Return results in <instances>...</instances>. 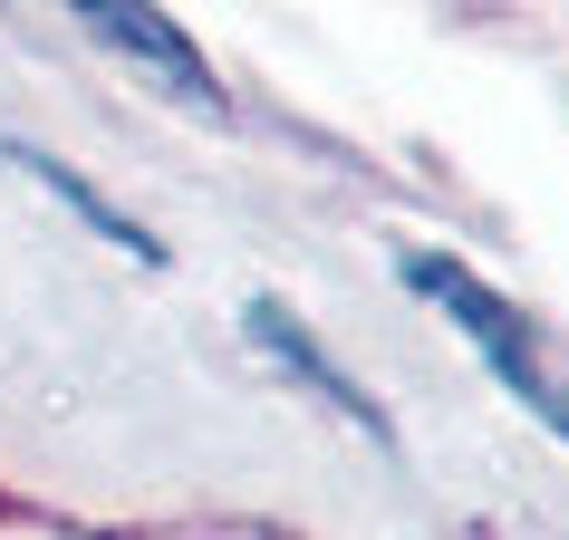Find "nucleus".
<instances>
[{
    "label": "nucleus",
    "mask_w": 569,
    "mask_h": 540,
    "mask_svg": "<svg viewBox=\"0 0 569 540\" xmlns=\"http://www.w3.org/2000/svg\"><path fill=\"white\" fill-rule=\"evenodd\" d=\"M406 280H416L425 300H445V319H453L463 338H473L482 358H492V377H502V387L521 396V406H531V416L550 424V434H569V396L550 387V367H540L531 348H521V329L502 319V300L482 290L473 270H453V261H406Z\"/></svg>",
    "instance_id": "nucleus-1"
},
{
    "label": "nucleus",
    "mask_w": 569,
    "mask_h": 540,
    "mask_svg": "<svg viewBox=\"0 0 569 540\" xmlns=\"http://www.w3.org/2000/svg\"><path fill=\"white\" fill-rule=\"evenodd\" d=\"M68 10H78V20H88V30L107 39L126 68H146L154 88H174V97H193V107H212V117H222V88H212L203 49H193L174 20H164L154 0H68Z\"/></svg>",
    "instance_id": "nucleus-2"
},
{
    "label": "nucleus",
    "mask_w": 569,
    "mask_h": 540,
    "mask_svg": "<svg viewBox=\"0 0 569 540\" xmlns=\"http://www.w3.org/2000/svg\"><path fill=\"white\" fill-rule=\"evenodd\" d=\"M251 338H261L270 358H290V367H300V377H309V387H319V396H329V406H338V416H348V424H367V434H377V444H387V416H377V406H367V396L348 387V377H338V367L319 358V348H309V338L290 329V319H280V309H270V300L251 309Z\"/></svg>",
    "instance_id": "nucleus-3"
}]
</instances>
